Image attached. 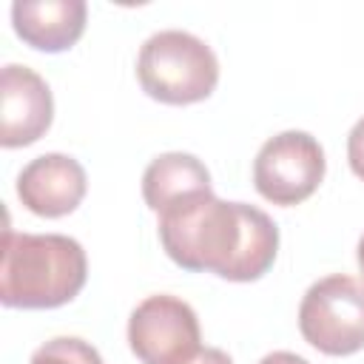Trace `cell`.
I'll use <instances>...</instances> for the list:
<instances>
[{
  "label": "cell",
  "instance_id": "cell-1",
  "mask_svg": "<svg viewBox=\"0 0 364 364\" xmlns=\"http://www.w3.org/2000/svg\"><path fill=\"white\" fill-rule=\"evenodd\" d=\"M159 242L185 270L256 282L276 262L279 228L256 205L225 202L208 191L159 213Z\"/></svg>",
  "mask_w": 364,
  "mask_h": 364
},
{
  "label": "cell",
  "instance_id": "cell-2",
  "mask_svg": "<svg viewBox=\"0 0 364 364\" xmlns=\"http://www.w3.org/2000/svg\"><path fill=\"white\" fill-rule=\"evenodd\" d=\"M88 279V259L77 239L63 233L3 230L0 301L6 307L48 310L68 304Z\"/></svg>",
  "mask_w": 364,
  "mask_h": 364
},
{
  "label": "cell",
  "instance_id": "cell-3",
  "mask_svg": "<svg viewBox=\"0 0 364 364\" xmlns=\"http://www.w3.org/2000/svg\"><path fill=\"white\" fill-rule=\"evenodd\" d=\"M136 77L148 97L168 105H188L213 94L219 60L202 37L182 28H165L142 43Z\"/></svg>",
  "mask_w": 364,
  "mask_h": 364
},
{
  "label": "cell",
  "instance_id": "cell-4",
  "mask_svg": "<svg viewBox=\"0 0 364 364\" xmlns=\"http://www.w3.org/2000/svg\"><path fill=\"white\" fill-rule=\"evenodd\" d=\"M299 330L327 355H353L364 347V279L333 273L313 282L299 304Z\"/></svg>",
  "mask_w": 364,
  "mask_h": 364
},
{
  "label": "cell",
  "instance_id": "cell-5",
  "mask_svg": "<svg viewBox=\"0 0 364 364\" xmlns=\"http://www.w3.org/2000/svg\"><path fill=\"white\" fill-rule=\"evenodd\" d=\"M324 151L307 131L270 136L253 159V185L273 205H299L324 179Z\"/></svg>",
  "mask_w": 364,
  "mask_h": 364
},
{
  "label": "cell",
  "instance_id": "cell-6",
  "mask_svg": "<svg viewBox=\"0 0 364 364\" xmlns=\"http://www.w3.org/2000/svg\"><path fill=\"white\" fill-rule=\"evenodd\" d=\"M199 318L176 296L142 299L128 318V344L142 364H185L202 350Z\"/></svg>",
  "mask_w": 364,
  "mask_h": 364
},
{
  "label": "cell",
  "instance_id": "cell-7",
  "mask_svg": "<svg viewBox=\"0 0 364 364\" xmlns=\"http://www.w3.org/2000/svg\"><path fill=\"white\" fill-rule=\"evenodd\" d=\"M54 119L48 82L28 65L9 63L0 74V145L23 148L37 142Z\"/></svg>",
  "mask_w": 364,
  "mask_h": 364
},
{
  "label": "cell",
  "instance_id": "cell-8",
  "mask_svg": "<svg viewBox=\"0 0 364 364\" xmlns=\"http://www.w3.org/2000/svg\"><path fill=\"white\" fill-rule=\"evenodd\" d=\"M85 168L68 154H43L31 159L17 176L20 202L46 219L71 213L85 196Z\"/></svg>",
  "mask_w": 364,
  "mask_h": 364
},
{
  "label": "cell",
  "instance_id": "cell-9",
  "mask_svg": "<svg viewBox=\"0 0 364 364\" xmlns=\"http://www.w3.org/2000/svg\"><path fill=\"white\" fill-rule=\"evenodd\" d=\"M85 3L82 0H14L11 26L23 43L37 51H65L85 31Z\"/></svg>",
  "mask_w": 364,
  "mask_h": 364
},
{
  "label": "cell",
  "instance_id": "cell-10",
  "mask_svg": "<svg viewBox=\"0 0 364 364\" xmlns=\"http://www.w3.org/2000/svg\"><path fill=\"white\" fill-rule=\"evenodd\" d=\"M208 191H210V173L202 165V159H196L193 154H182V151L159 154L156 159H151V165L142 173L145 205L156 213L188 196Z\"/></svg>",
  "mask_w": 364,
  "mask_h": 364
},
{
  "label": "cell",
  "instance_id": "cell-11",
  "mask_svg": "<svg viewBox=\"0 0 364 364\" xmlns=\"http://www.w3.org/2000/svg\"><path fill=\"white\" fill-rule=\"evenodd\" d=\"M28 364H102V358L88 341H82L77 336H57V338L40 344L31 353Z\"/></svg>",
  "mask_w": 364,
  "mask_h": 364
},
{
  "label": "cell",
  "instance_id": "cell-12",
  "mask_svg": "<svg viewBox=\"0 0 364 364\" xmlns=\"http://www.w3.org/2000/svg\"><path fill=\"white\" fill-rule=\"evenodd\" d=\"M347 159H350V168L358 179H364V117L350 128V136H347Z\"/></svg>",
  "mask_w": 364,
  "mask_h": 364
},
{
  "label": "cell",
  "instance_id": "cell-13",
  "mask_svg": "<svg viewBox=\"0 0 364 364\" xmlns=\"http://www.w3.org/2000/svg\"><path fill=\"white\" fill-rule=\"evenodd\" d=\"M185 364H233V358L225 353V350H219V347H202L193 358H188Z\"/></svg>",
  "mask_w": 364,
  "mask_h": 364
},
{
  "label": "cell",
  "instance_id": "cell-14",
  "mask_svg": "<svg viewBox=\"0 0 364 364\" xmlns=\"http://www.w3.org/2000/svg\"><path fill=\"white\" fill-rule=\"evenodd\" d=\"M259 364H310V361L296 355V353H290V350H276V353H267Z\"/></svg>",
  "mask_w": 364,
  "mask_h": 364
},
{
  "label": "cell",
  "instance_id": "cell-15",
  "mask_svg": "<svg viewBox=\"0 0 364 364\" xmlns=\"http://www.w3.org/2000/svg\"><path fill=\"white\" fill-rule=\"evenodd\" d=\"M358 267H361V276H364V236L358 239Z\"/></svg>",
  "mask_w": 364,
  "mask_h": 364
}]
</instances>
